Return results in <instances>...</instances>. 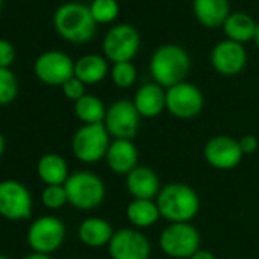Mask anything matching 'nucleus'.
I'll list each match as a JSON object with an SVG mask.
<instances>
[{"label":"nucleus","instance_id":"1","mask_svg":"<svg viewBox=\"0 0 259 259\" xmlns=\"http://www.w3.org/2000/svg\"><path fill=\"white\" fill-rule=\"evenodd\" d=\"M191 69L188 52L179 45H163L151 57L150 72L160 87H172L185 81Z\"/></svg>","mask_w":259,"mask_h":259},{"label":"nucleus","instance_id":"2","mask_svg":"<svg viewBox=\"0 0 259 259\" xmlns=\"http://www.w3.org/2000/svg\"><path fill=\"white\" fill-rule=\"evenodd\" d=\"M160 217L171 223H189L200 210L197 192L185 183L163 186L156 198Z\"/></svg>","mask_w":259,"mask_h":259},{"label":"nucleus","instance_id":"3","mask_svg":"<svg viewBox=\"0 0 259 259\" xmlns=\"http://www.w3.org/2000/svg\"><path fill=\"white\" fill-rule=\"evenodd\" d=\"M54 25L64 40L72 43H87L95 37L98 23L89 7L78 2H69L55 11Z\"/></svg>","mask_w":259,"mask_h":259},{"label":"nucleus","instance_id":"4","mask_svg":"<svg viewBox=\"0 0 259 259\" xmlns=\"http://www.w3.org/2000/svg\"><path fill=\"white\" fill-rule=\"evenodd\" d=\"M67 201L79 210H92L105 198L104 182L90 171H76L64 183Z\"/></svg>","mask_w":259,"mask_h":259},{"label":"nucleus","instance_id":"5","mask_svg":"<svg viewBox=\"0 0 259 259\" xmlns=\"http://www.w3.org/2000/svg\"><path fill=\"white\" fill-rule=\"evenodd\" d=\"M110 144V135L104 123H90L82 125L73 135L72 151L82 163H96L105 157Z\"/></svg>","mask_w":259,"mask_h":259},{"label":"nucleus","instance_id":"6","mask_svg":"<svg viewBox=\"0 0 259 259\" xmlns=\"http://www.w3.org/2000/svg\"><path fill=\"white\" fill-rule=\"evenodd\" d=\"M200 233L191 223H171L159 238L160 248L174 259H189L200 250Z\"/></svg>","mask_w":259,"mask_h":259},{"label":"nucleus","instance_id":"7","mask_svg":"<svg viewBox=\"0 0 259 259\" xmlns=\"http://www.w3.org/2000/svg\"><path fill=\"white\" fill-rule=\"evenodd\" d=\"M141 114L133 101L119 99L107 108L104 126L113 139L133 141L139 132Z\"/></svg>","mask_w":259,"mask_h":259},{"label":"nucleus","instance_id":"8","mask_svg":"<svg viewBox=\"0 0 259 259\" xmlns=\"http://www.w3.org/2000/svg\"><path fill=\"white\" fill-rule=\"evenodd\" d=\"M66 238V227L63 221L54 215L37 218L28 229V244L34 253L51 254L57 251Z\"/></svg>","mask_w":259,"mask_h":259},{"label":"nucleus","instance_id":"9","mask_svg":"<svg viewBox=\"0 0 259 259\" xmlns=\"http://www.w3.org/2000/svg\"><path fill=\"white\" fill-rule=\"evenodd\" d=\"M141 48V35L130 25H116L104 37L102 49L105 57L113 63L132 61Z\"/></svg>","mask_w":259,"mask_h":259},{"label":"nucleus","instance_id":"10","mask_svg":"<svg viewBox=\"0 0 259 259\" xmlns=\"http://www.w3.org/2000/svg\"><path fill=\"white\" fill-rule=\"evenodd\" d=\"M32 195L17 180L0 182V215L11 221L26 220L32 213Z\"/></svg>","mask_w":259,"mask_h":259},{"label":"nucleus","instance_id":"11","mask_svg":"<svg viewBox=\"0 0 259 259\" xmlns=\"http://www.w3.org/2000/svg\"><path fill=\"white\" fill-rule=\"evenodd\" d=\"M34 72L48 85H63L75 76V63L61 51H48L35 60Z\"/></svg>","mask_w":259,"mask_h":259},{"label":"nucleus","instance_id":"12","mask_svg":"<svg viewBox=\"0 0 259 259\" xmlns=\"http://www.w3.org/2000/svg\"><path fill=\"white\" fill-rule=\"evenodd\" d=\"M204 96L201 90L191 82H180L166 90V110L179 119H191L201 113Z\"/></svg>","mask_w":259,"mask_h":259},{"label":"nucleus","instance_id":"13","mask_svg":"<svg viewBox=\"0 0 259 259\" xmlns=\"http://www.w3.org/2000/svg\"><path fill=\"white\" fill-rule=\"evenodd\" d=\"M111 259H148L151 244L148 238L136 229H120L114 232L108 242Z\"/></svg>","mask_w":259,"mask_h":259},{"label":"nucleus","instance_id":"14","mask_svg":"<svg viewBox=\"0 0 259 259\" xmlns=\"http://www.w3.org/2000/svg\"><path fill=\"white\" fill-rule=\"evenodd\" d=\"M203 156L204 160L217 169H232L239 165L244 154L239 141L230 136H215L206 142Z\"/></svg>","mask_w":259,"mask_h":259},{"label":"nucleus","instance_id":"15","mask_svg":"<svg viewBox=\"0 0 259 259\" xmlns=\"http://www.w3.org/2000/svg\"><path fill=\"white\" fill-rule=\"evenodd\" d=\"M210 61L218 73L224 76H233L244 70L247 64V52L241 43L223 40L212 49Z\"/></svg>","mask_w":259,"mask_h":259},{"label":"nucleus","instance_id":"16","mask_svg":"<svg viewBox=\"0 0 259 259\" xmlns=\"http://www.w3.org/2000/svg\"><path fill=\"white\" fill-rule=\"evenodd\" d=\"M138 148L133 141L114 139L105 154L108 168L117 176H128L135 168H138Z\"/></svg>","mask_w":259,"mask_h":259},{"label":"nucleus","instance_id":"17","mask_svg":"<svg viewBox=\"0 0 259 259\" xmlns=\"http://www.w3.org/2000/svg\"><path fill=\"white\" fill-rule=\"evenodd\" d=\"M126 189L133 198L156 200L162 188L157 174L151 168L138 166L126 176Z\"/></svg>","mask_w":259,"mask_h":259},{"label":"nucleus","instance_id":"18","mask_svg":"<svg viewBox=\"0 0 259 259\" xmlns=\"http://www.w3.org/2000/svg\"><path fill=\"white\" fill-rule=\"evenodd\" d=\"M133 104L141 117H156L166 108V92L156 82L144 84L136 92Z\"/></svg>","mask_w":259,"mask_h":259},{"label":"nucleus","instance_id":"19","mask_svg":"<svg viewBox=\"0 0 259 259\" xmlns=\"http://www.w3.org/2000/svg\"><path fill=\"white\" fill-rule=\"evenodd\" d=\"M114 235L111 224L99 217L85 218L78 227V236L82 244L92 248H98L102 245H108Z\"/></svg>","mask_w":259,"mask_h":259},{"label":"nucleus","instance_id":"20","mask_svg":"<svg viewBox=\"0 0 259 259\" xmlns=\"http://www.w3.org/2000/svg\"><path fill=\"white\" fill-rule=\"evenodd\" d=\"M194 16L206 28H220L230 16L229 0H194Z\"/></svg>","mask_w":259,"mask_h":259},{"label":"nucleus","instance_id":"21","mask_svg":"<svg viewBox=\"0 0 259 259\" xmlns=\"http://www.w3.org/2000/svg\"><path fill=\"white\" fill-rule=\"evenodd\" d=\"M37 174L43 183L51 185H64L69 179L67 162L60 154H45L37 163Z\"/></svg>","mask_w":259,"mask_h":259},{"label":"nucleus","instance_id":"22","mask_svg":"<svg viewBox=\"0 0 259 259\" xmlns=\"http://www.w3.org/2000/svg\"><path fill=\"white\" fill-rule=\"evenodd\" d=\"M108 73L107 60L96 54H87L75 63V76L84 84H98Z\"/></svg>","mask_w":259,"mask_h":259},{"label":"nucleus","instance_id":"23","mask_svg":"<svg viewBox=\"0 0 259 259\" xmlns=\"http://www.w3.org/2000/svg\"><path fill=\"white\" fill-rule=\"evenodd\" d=\"M126 218L135 227L145 229L154 226L160 218V210L156 200H141L133 198L126 206Z\"/></svg>","mask_w":259,"mask_h":259},{"label":"nucleus","instance_id":"24","mask_svg":"<svg viewBox=\"0 0 259 259\" xmlns=\"http://www.w3.org/2000/svg\"><path fill=\"white\" fill-rule=\"evenodd\" d=\"M256 28H257V23L254 22V19L245 13L230 14L223 25L227 40H232V41H236L241 45L245 41L254 40Z\"/></svg>","mask_w":259,"mask_h":259},{"label":"nucleus","instance_id":"25","mask_svg":"<svg viewBox=\"0 0 259 259\" xmlns=\"http://www.w3.org/2000/svg\"><path fill=\"white\" fill-rule=\"evenodd\" d=\"M75 114L81 122H84V125L104 123L107 108L98 96L85 93L75 102Z\"/></svg>","mask_w":259,"mask_h":259},{"label":"nucleus","instance_id":"26","mask_svg":"<svg viewBox=\"0 0 259 259\" xmlns=\"http://www.w3.org/2000/svg\"><path fill=\"white\" fill-rule=\"evenodd\" d=\"M89 8L95 22L101 25L111 23L119 16V4L116 0H93Z\"/></svg>","mask_w":259,"mask_h":259},{"label":"nucleus","instance_id":"27","mask_svg":"<svg viewBox=\"0 0 259 259\" xmlns=\"http://www.w3.org/2000/svg\"><path fill=\"white\" fill-rule=\"evenodd\" d=\"M138 70L132 61L114 63L111 67V79L119 89H128L136 82Z\"/></svg>","mask_w":259,"mask_h":259},{"label":"nucleus","instance_id":"28","mask_svg":"<svg viewBox=\"0 0 259 259\" xmlns=\"http://www.w3.org/2000/svg\"><path fill=\"white\" fill-rule=\"evenodd\" d=\"M19 93V82L16 75L5 67H0V105L11 104Z\"/></svg>","mask_w":259,"mask_h":259},{"label":"nucleus","instance_id":"29","mask_svg":"<svg viewBox=\"0 0 259 259\" xmlns=\"http://www.w3.org/2000/svg\"><path fill=\"white\" fill-rule=\"evenodd\" d=\"M41 203L48 209H60L67 201V192L64 185H51L46 186L41 192Z\"/></svg>","mask_w":259,"mask_h":259},{"label":"nucleus","instance_id":"30","mask_svg":"<svg viewBox=\"0 0 259 259\" xmlns=\"http://www.w3.org/2000/svg\"><path fill=\"white\" fill-rule=\"evenodd\" d=\"M61 89H63L64 96L72 99V101H75V102L85 95V84L82 81H79L76 76H73L67 82H64L61 85Z\"/></svg>","mask_w":259,"mask_h":259},{"label":"nucleus","instance_id":"31","mask_svg":"<svg viewBox=\"0 0 259 259\" xmlns=\"http://www.w3.org/2000/svg\"><path fill=\"white\" fill-rule=\"evenodd\" d=\"M16 58V49L8 40H0V67L10 69Z\"/></svg>","mask_w":259,"mask_h":259},{"label":"nucleus","instance_id":"32","mask_svg":"<svg viewBox=\"0 0 259 259\" xmlns=\"http://www.w3.org/2000/svg\"><path fill=\"white\" fill-rule=\"evenodd\" d=\"M257 145H259V141L253 135H247L239 139V147H241L242 154H253L257 150Z\"/></svg>","mask_w":259,"mask_h":259},{"label":"nucleus","instance_id":"33","mask_svg":"<svg viewBox=\"0 0 259 259\" xmlns=\"http://www.w3.org/2000/svg\"><path fill=\"white\" fill-rule=\"evenodd\" d=\"M189 259H217V256L207 250H198L195 254H192Z\"/></svg>","mask_w":259,"mask_h":259},{"label":"nucleus","instance_id":"34","mask_svg":"<svg viewBox=\"0 0 259 259\" xmlns=\"http://www.w3.org/2000/svg\"><path fill=\"white\" fill-rule=\"evenodd\" d=\"M23 259H52V257L49 254H43V253H31Z\"/></svg>","mask_w":259,"mask_h":259},{"label":"nucleus","instance_id":"35","mask_svg":"<svg viewBox=\"0 0 259 259\" xmlns=\"http://www.w3.org/2000/svg\"><path fill=\"white\" fill-rule=\"evenodd\" d=\"M5 138H4V135L0 133V157H2V154H4V151H5Z\"/></svg>","mask_w":259,"mask_h":259},{"label":"nucleus","instance_id":"36","mask_svg":"<svg viewBox=\"0 0 259 259\" xmlns=\"http://www.w3.org/2000/svg\"><path fill=\"white\" fill-rule=\"evenodd\" d=\"M254 43L259 49V23H257V28H256V34H254Z\"/></svg>","mask_w":259,"mask_h":259},{"label":"nucleus","instance_id":"37","mask_svg":"<svg viewBox=\"0 0 259 259\" xmlns=\"http://www.w3.org/2000/svg\"><path fill=\"white\" fill-rule=\"evenodd\" d=\"M0 259H10L8 256H5V254H0Z\"/></svg>","mask_w":259,"mask_h":259},{"label":"nucleus","instance_id":"38","mask_svg":"<svg viewBox=\"0 0 259 259\" xmlns=\"http://www.w3.org/2000/svg\"><path fill=\"white\" fill-rule=\"evenodd\" d=\"M2 5H4V0H0V10H2Z\"/></svg>","mask_w":259,"mask_h":259}]
</instances>
